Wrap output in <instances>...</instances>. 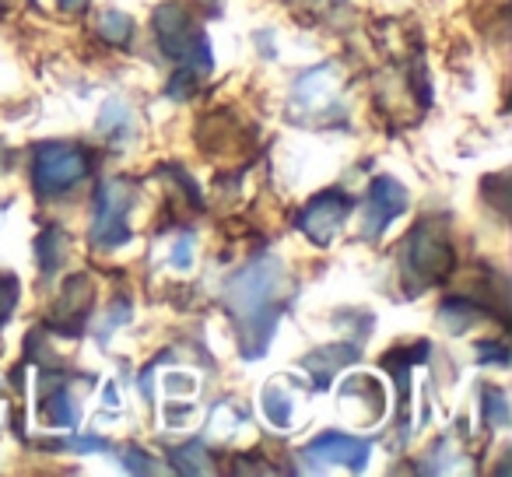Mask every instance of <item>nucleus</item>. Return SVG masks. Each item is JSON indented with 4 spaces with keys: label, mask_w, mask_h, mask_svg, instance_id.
I'll return each mask as SVG.
<instances>
[{
    "label": "nucleus",
    "mask_w": 512,
    "mask_h": 477,
    "mask_svg": "<svg viewBox=\"0 0 512 477\" xmlns=\"http://www.w3.org/2000/svg\"><path fill=\"white\" fill-rule=\"evenodd\" d=\"M281 288H285V271H281L278 260H256L228 281L225 299L235 320V337H239L246 358L267 351V341L278 327Z\"/></svg>",
    "instance_id": "1"
},
{
    "label": "nucleus",
    "mask_w": 512,
    "mask_h": 477,
    "mask_svg": "<svg viewBox=\"0 0 512 477\" xmlns=\"http://www.w3.org/2000/svg\"><path fill=\"white\" fill-rule=\"evenodd\" d=\"M155 36L162 53L172 64H183V71L200 74L211 71V50H207V36L197 25V18L186 11V4L169 0L155 11Z\"/></svg>",
    "instance_id": "2"
},
{
    "label": "nucleus",
    "mask_w": 512,
    "mask_h": 477,
    "mask_svg": "<svg viewBox=\"0 0 512 477\" xmlns=\"http://www.w3.org/2000/svg\"><path fill=\"white\" fill-rule=\"evenodd\" d=\"M400 264H404V274L414 285H439L456 267V253L449 235L425 221L407 235L404 250H400Z\"/></svg>",
    "instance_id": "3"
},
{
    "label": "nucleus",
    "mask_w": 512,
    "mask_h": 477,
    "mask_svg": "<svg viewBox=\"0 0 512 477\" xmlns=\"http://www.w3.org/2000/svg\"><path fill=\"white\" fill-rule=\"evenodd\" d=\"M88 176V155L74 144H39L36 158H32V186L43 197H57L67 193Z\"/></svg>",
    "instance_id": "4"
},
{
    "label": "nucleus",
    "mask_w": 512,
    "mask_h": 477,
    "mask_svg": "<svg viewBox=\"0 0 512 477\" xmlns=\"http://www.w3.org/2000/svg\"><path fill=\"white\" fill-rule=\"evenodd\" d=\"M130 204H134V193L120 179H109L95 193V214H92V243L102 250H113V246L127 243L130 239Z\"/></svg>",
    "instance_id": "5"
},
{
    "label": "nucleus",
    "mask_w": 512,
    "mask_h": 477,
    "mask_svg": "<svg viewBox=\"0 0 512 477\" xmlns=\"http://www.w3.org/2000/svg\"><path fill=\"white\" fill-rule=\"evenodd\" d=\"M351 214V197L348 193H337V190H327L320 197H313L306 204V211L299 214V228L313 239V243L327 246L334 243L337 235H341L344 221Z\"/></svg>",
    "instance_id": "6"
},
{
    "label": "nucleus",
    "mask_w": 512,
    "mask_h": 477,
    "mask_svg": "<svg viewBox=\"0 0 512 477\" xmlns=\"http://www.w3.org/2000/svg\"><path fill=\"white\" fill-rule=\"evenodd\" d=\"M369 453H372V446L365 439H351V435H341V432H327L302 449V460H306L309 467L362 470L365 460H369Z\"/></svg>",
    "instance_id": "7"
},
{
    "label": "nucleus",
    "mask_w": 512,
    "mask_h": 477,
    "mask_svg": "<svg viewBox=\"0 0 512 477\" xmlns=\"http://www.w3.org/2000/svg\"><path fill=\"white\" fill-rule=\"evenodd\" d=\"M407 211V190L390 176L372 179L369 186V200H365V235L369 239H379L386 232L393 218Z\"/></svg>",
    "instance_id": "8"
},
{
    "label": "nucleus",
    "mask_w": 512,
    "mask_h": 477,
    "mask_svg": "<svg viewBox=\"0 0 512 477\" xmlns=\"http://www.w3.org/2000/svg\"><path fill=\"white\" fill-rule=\"evenodd\" d=\"M92 281L85 278V274H74L71 281L64 285V295H60L57 302V313H53V320H57L60 330H67V334H78L81 323L88 320V309H92Z\"/></svg>",
    "instance_id": "9"
},
{
    "label": "nucleus",
    "mask_w": 512,
    "mask_h": 477,
    "mask_svg": "<svg viewBox=\"0 0 512 477\" xmlns=\"http://www.w3.org/2000/svg\"><path fill=\"white\" fill-rule=\"evenodd\" d=\"M355 358H358V348H351V344H334V348H320V351H313V355H306L302 365L313 372L316 390H327V386L334 383L337 372H341L348 362H355Z\"/></svg>",
    "instance_id": "10"
},
{
    "label": "nucleus",
    "mask_w": 512,
    "mask_h": 477,
    "mask_svg": "<svg viewBox=\"0 0 512 477\" xmlns=\"http://www.w3.org/2000/svg\"><path fill=\"white\" fill-rule=\"evenodd\" d=\"M43 418L50 421L53 428H74L78 425V407H74L71 393H67L64 386L43 393Z\"/></svg>",
    "instance_id": "11"
},
{
    "label": "nucleus",
    "mask_w": 512,
    "mask_h": 477,
    "mask_svg": "<svg viewBox=\"0 0 512 477\" xmlns=\"http://www.w3.org/2000/svg\"><path fill=\"white\" fill-rule=\"evenodd\" d=\"M36 257L39 264H43V274H53L60 267V260H64V235H60V228H50V232H43L36 239Z\"/></svg>",
    "instance_id": "12"
},
{
    "label": "nucleus",
    "mask_w": 512,
    "mask_h": 477,
    "mask_svg": "<svg viewBox=\"0 0 512 477\" xmlns=\"http://www.w3.org/2000/svg\"><path fill=\"white\" fill-rule=\"evenodd\" d=\"M481 400H484V404H481L484 421H488L491 428L509 425V397H505V390H498V386H484Z\"/></svg>",
    "instance_id": "13"
},
{
    "label": "nucleus",
    "mask_w": 512,
    "mask_h": 477,
    "mask_svg": "<svg viewBox=\"0 0 512 477\" xmlns=\"http://www.w3.org/2000/svg\"><path fill=\"white\" fill-rule=\"evenodd\" d=\"M264 414L278 428H288V421H292V397H288L285 390H278V386H267L264 390Z\"/></svg>",
    "instance_id": "14"
},
{
    "label": "nucleus",
    "mask_w": 512,
    "mask_h": 477,
    "mask_svg": "<svg viewBox=\"0 0 512 477\" xmlns=\"http://www.w3.org/2000/svg\"><path fill=\"white\" fill-rule=\"evenodd\" d=\"M130 32H134V22L127 15H120V11H106L99 18V36L109 39V43H127Z\"/></svg>",
    "instance_id": "15"
},
{
    "label": "nucleus",
    "mask_w": 512,
    "mask_h": 477,
    "mask_svg": "<svg viewBox=\"0 0 512 477\" xmlns=\"http://www.w3.org/2000/svg\"><path fill=\"white\" fill-rule=\"evenodd\" d=\"M172 467L183 470V474H200V470H207V453L200 442H190V446L183 449H172Z\"/></svg>",
    "instance_id": "16"
},
{
    "label": "nucleus",
    "mask_w": 512,
    "mask_h": 477,
    "mask_svg": "<svg viewBox=\"0 0 512 477\" xmlns=\"http://www.w3.org/2000/svg\"><path fill=\"white\" fill-rule=\"evenodd\" d=\"M120 463L130 470V474H155V463H151V456L144 453V449H137V446H123L120 449Z\"/></svg>",
    "instance_id": "17"
},
{
    "label": "nucleus",
    "mask_w": 512,
    "mask_h": 477,
    "mask_svg": "<svg viewBox=\"0 0 512 477\" xmlns=\"http://www.w3.org/2000/svg\"><path fill=\"white\" fill-rule=\"evenodd\" d=\"M15 302H18V278L15 274H0V327L15 313Z\"/></svg>",
    "instance_id": "18"
},
{
    "label": "nucleus",
    "mask_w": 512,
    "mask_h": 477,
    "mask_svg": "<svg viewBox=\"0 0 512 477\" xmlns=\"http://www.w3.org/2000/svg\"><path fill=\"white\" fill-rule=\"evenodd\" d=\"M60 449H74V453H106L109 442L99 439V435H81V439H64L57 442Z\"/></svg>",
    "instance_id": "19"
},
{
    "label": "nucleus",
    "mask_w": 512,
    "mask_h": 477,
    "mask_svg": "<svg viewBox=\"0 0 512 477\" xmlns=\"http://www.w3.org/2000/svg\"><path fill=\"white\" fill-rule=\"evenodd\" d=\"M172 264H176L179 271H190V264H193V239H190V235H183V239H179V246L172 250Z\"/></svg>",
    "instance_id": "20"
},
{
    "label": "nucleus",
    "mask_w": 512,
    "mask_h": 477,
    "mask_svg": "<svg viewBox=\"0 0 512 477\" xmlns=\"http://www.w3.org/2000/svg\"><path fill=\"white\" fill-rule=\"evenodd\" d=\"M477 358H481V362H498V365L509 362V355H505L502 344H481V348H477Z\"/></svg>",
    "instance_id": "21"
},
{
    "label": "nucleus",
    "mask_w": 512,
    "mask_h": 477,
    "mask_svg": "<svg viewBox=\"0 0 512 477\" xmlns=\"http://www.w3.org/2000/svg\"><path fill=\"white\" fill-rule=\"evenodd\" d=\"M60 8H64V11H78V8H85V0H60Z\"/></svg>",
    "instance_id": "22"
}]
</instances>
